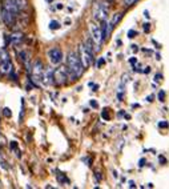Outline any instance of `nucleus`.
<instances>
[{
    "instance_id": "nucleus-17",
    "label": "nucleus",
    "mask_w": 169,
    "mask_h": 189,
    "mask_svg": "<svg viewBox=\"0 0 169 189\" xmlns=\"http://www.w3.org/2000/svg\"><path fill=\"white\" fill-rule=\"evenodd\" d=\"M138 0H124V4H125V6H132V4H135V3H137Z\"/></svg>"
},
{
    "instance_id": "nucleus-20",
    "label": "nucleus",
    "mask_w": 169,
    "mask_h": 189,
    "mask_svg": "<svg viewBox=\"0 0 169 189\" xmlns=\"http://www.w3.org/2000/svg\"><path fill=\"white\" fill-rule=\"evenodd\" d=\"M9 147H11V149H17V143L16 141H11V144H9Z\"/></svg>"
},
{
    "instance_id": "nucleus-8",
    "label": "nucleus",
    "mask_w": 169,
    "mask_h": 189,
    "mask_svg": "<svg viewBox=\"0 0 169 189\" xmlns=\"http://www.w3.org/2000/svg\"><path fill=\"white\" fill-rule=\"evenodd\" d=\"M16 18H17V15H15L13 12L8 11V9H4L1 11V19H3L4 24L8 27H12L15 24V21H16Z\"/></svg>"
},
{
    "instance_id": "nucleus-6",
    "label": "nucleus",
    "mask_w": 169,
    "mask_h": 189,
    "mask_svg": "<svg viewBox=\"0 0 169 189\" xmlns=\"http://www.w3.org/2000/svg\"><path fill=\"white\" fill-rule=\"evenodd\" d=\"M93 16L99 21L107 20V18H108V6L104 3H97L95 7V11H93Z\"/></svg>"
},
{
    "instance_id": "nucleus-13",
    "label": "nucleus",
    "mask_w": 169,
    "mask_h": 189,
    "mask_svg": "<svg viewBox=\"0 0 169 189\" xmlns=\"http://www.w3.org/2000/svg\"><path fill=\"white\" fill-rule=\"evenodd\" d=\"M120 19H121V13H116V15H115V18L112 19V21H111V25H112V27H115L116 24H117L119 21H120Z\"/></svg>"
},
{
    "instance_id": "nucleus-25",
    "label": "nucleus",
    "mask_w": 169,
    "mask_h": 189,
    "mask_svg": "<svg viewBox=\"0 0 169 189\" xmlns=\"http://www.w3.org/2000/svg\"><path fill=\"white\" fill-rule=\"evenodd\" d=\"M91 105L92 107H95V108H97V103L96 101H91Z\"/></svg>"
},
{
    "instance_id": "nucleus-18",
    "label": "nucleus",
    "mask_w": 169,
    "mask_h": 189,
    "mask_svg": "<svg viewBox=\"0 0 169 189\" xmlns=\"http://www.w3.org/2000/svg\"><path fill=\"white\" fill-rule=\"evenodd\" d=\"M101 116L104 117L105 120H109V115H108V109H104L103 112H101Z\"/></svg>"
},
{
    "instance_id": "nucleus-4",
    "label": "nucleus",
    "mask_w": 169,
    "mask_h": 189,
    "mask_svg": "<svg viewBox=\"0 0 169 189\" xmlns=\"http://www.w3.org/2000/svg\"><path fill=\"white\" fill-rule=\"evenodd\" d=\"M79 57H80L84 68L91 67L92 60H93V56H92V53L87 50L85 44H80V45H79Z\"/></svg>"
},
{
    "instance_id": "nucleus-21",
    "label": "nucleus",
    "mask_w": 169,
    "mask_h": 189,
    "mask_svg": "<svg viewBox=\"0 0 169 189\" xmlns=\"http://www.w3.org/2000/svg\"><path fill=\"white\" fill-rule=\"evenodd\" d=\"M158 127H160V128H165V127H168V122L161 121V122H158Z\"/></svg>"
},
{
    "instance_id": "nucleus-9",
    "label": "nucleus",
    "mask_w": 169,
    "mask_h": 189,
    "mask_svg": "<svg viewBox=\"0 0 169 189\" xmlns=\"http://www.w3.org/2000/svg\"><path fill=\"white\" fill-rule=\"evenodd\" d=\"M12 68H13V65H12V63H11L9 59L0 60V73H3V75L9 73V72H12Z\"/></svg>"
},
{
    "instance_id": "nucleus-3",
    "label": "nucleus",
    "mask_w": 169,
    "mask_h": 189,
    "mask_svg": "<svg viewBox=\"0 0 169 189\" xmlns=\"http://www.w3.org/2000/svg\"><path fill=\"white\" fill-rule=\"evenodd\" d=\"M68 75H71V73L64 67H60V68H58V69H55L53 71V83L56 85L67 84V83H68Z\"/></svg>"
},
{
    "instance_id": "nucleus-15",
    "label": "nucleus",
    "mask_w": 169,
    "mask_h": 189,
    "mask_svg": "<svg viewBox=\"0 0 169 189\" xmlns=\"http://www.w3.org/2000/svg\"><path fill=\"white\" fill-rule=\"evenodd\" d=\"M3 113H4V116H6V117H11L12 116V112H11V109H9V108H4Z\"/></svg>"
},
{
    "instance_id": "nucleus-14",
    "label": "nucleus",
    "mask_w": 169,
    "mask_h": 189,
    "mask_svg": "<svg viewBox=\"0 0 169 189\" xmlns=\"http://www.w3.org/2000/svg\"><path fill=\"white\" fill-rule=\"evenodd\" d=\"M49 28H51V29H59V28H60V24H59L58 21L52 20L51 23H49Z\"/></svg>"
},
{
    "instance_id": "nucleus-24",
    "label": "nucleus",
    "mask_w": 169,
    "mask_h": 189,
    "mask_svg": "<svg viewBox=\"0 0 169 189\" xmlns=\"http://www.w3.org/2000/svg\"><path fill=\"white\" fill-rule=\"evenodd\" d=\"M103 64H104V59H100V60H99V67H101Z\"/></svg>"
},
{
    "instance_id": "nucleus-1",
    "label": "nucleus",
    "mask_w": 169,
    "mask_h": 189,
    "mask_svg": "<svg viewBox=\"0 0 169 189\" xmlns=\"http://www.w3.org/2000/svg\"><path fill=\"white\" fill-rule=\"evenodd\" d=\"M67 69L71 73L72 77H76V79L80 77L84 73V65L81 63L80 57L75 52L68 53V56H67Z\"/></svg>"
},
{
    "instance_id": "nucleus-19",
    "label": "nucleus",
    "mask_w": 169,
    "mask_h": 189,
    "mask_svg": "<svg viewBox=\"0 0 169 189\" xmlns=\"http://www.w3.org/2000/svg\"><path fill=\"white\" fill-rule=\"evenodd\" d=\"M164 97H165V92H164V91H160V93H158V99H160V101H164Z\"/></svg>"
},
{
    "instance_id": "nucleus-7",
    "label": "nucleus",
    "mask_w": 169,
    "mask_h": 189,
    "mask_svg": "<svg viewBox=\"0 0 169 189\" xmlns=\"http://www.w3.org/2000/svg\"><path fill=\"white\" fill-rule=\"evenodd\" d=\"M48 57H49V61H51L52 64L58 65V64H60L61 60H63V52H61L59 48H52L48 52Z\"/></svg>"
},
{
    "instance_id": "nucleus-10",
    "label": "nucleus",
    "mask_w": 169,
    "mask_h": 189,
    "mask_svg": "<svg viewBox=\"0 0 169 189\" xmlns=\"http://www.w3.org/2000/svg\"><path fill=\"white\" fill-rule=\"evenodd\" d=\"M3 8L4 9H8V11L13 12L15 15L19 13V8H17L16 3H15V0H4V3H3Z\"/></svg>"
},
{
    "instance_id": "nucleus-22",
    "label": "nucleus",
    "mask_w": 169,
    "mask_h": 189,
    "mask_svg": "<svg viewBox=\"0 0 169 189\" xmlns=\"http://www.w3.org/2000/svg\"><path fill=\"white\" fill-rule=\"evenodd\" d=\"M149 25H151V24H149V23L144 24V31H145V32H149V29H151V28H149Z\"/></svg>"
},
{
    "instance_id": "nucleus-23",
    "label": "nucleus",
    "mask_w": 169,
    "mask_h": 189,
    "mask_svg": "<svg viewBox=\"0 0 169 189\" xmlns=\"http://www.w3.org/2000/svg\"><path fill=\"white\" fill-rule=\"evenodd\" d=\"M133 35H136V31H133V29H131V31H129V32H128V36H129V38H133Z\"/></svg>"
},
{
    "instance_id": "nucleus-5",
    "label": "nucleus",
    "mask_w": 169,
    "mask_h": 189,
    "mask_svg": "<svg viewBox=\"0 0 169 189\" xmlns=\"http://www.w3.org/2000/svg\"><path fill=\"white\" fill-rule=\"evenodd\" d=\"M89 33H91V39L93 40V43H95L97 47H100L101 44L104 43L100 27L96 25L95 23H91V24H89Z\"/></svg>"
},
{
    "instance_id": "nucleus-2",
    "label": "nucleus",
    "mask_w": 169,
    "mask_h": 189,
    "mask_svg": "<svg viewBox=\"0 0 169 189\" xmlns=\"http://www.w3.org/2000/svg\"><path fill=\"white\" fill-rule=\"evenodd\" d=\"M32 71V81L35 85H39L40 83H43V73H44V67L43 63L40 60H37L33 63V65L31 67Z\"/></svg>"
},
{
    "instance_id": "nucleus-16",
    "label": "nucleus",
    "mask_w": 169,
    "mask_h": 189,
    "mask_svg": "<svg viewBox=\"0 0 169 189\" xmlns=\"http://www.w3.org/2000/svg\"><path fill=\"white\" fill-rule=\"evenodd\" d=\"M58 180L60 181V183H68V180H67V177H65V176H64V175H61V173H60V175H58Z\"/></svg>"
},
{
    "instance_id": "nucleus-11",
    "label": "nucleus",
    "mask_w": 169,
    "mask_h": 189,
    "mask_svg": "<svg viewBox=\"0 0 169 189\" xmlns=\"http://www.w3.org/2000/svg\"><path fill=\"white\" fill-rule=\"evenodd\" d=\"M9 39H11V43L12 44H19L21 40H23V33L15 32V33H12V35L9 36Z\"/></svg>"
},
{
    "instance_id": "nucleus-12",
    "label": "nucleus",
    "mask_w": 169,
    "mask_h": 189,
    "mask_svg": "<svg viewBox=\"0 0 169 189\" xmlns=\"http://www.w3.org/2000/svg\"><path fill=\"white\" fill-rule=\"evenodd\" d=\"M15 3H16L17 8H19V11H23V9L27 8V4H28V1L27 0H15Z\"/></svg>"
}]
</instances>
